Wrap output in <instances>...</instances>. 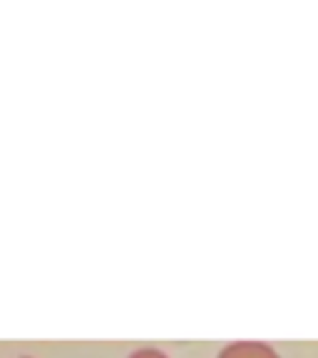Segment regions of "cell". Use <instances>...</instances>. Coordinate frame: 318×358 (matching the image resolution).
I'll return each instance as SVG.
<instances>
[{"label":"cell","instance_id":"1","mask_svg":"<svg viewBox=\"0 0 318 358\" xmlns=\"http://www.w3.org/2000/svg\"><path fill=\"white\" fill-rule=\"evenodd\" d=\"M219 358H279V353L261 341H236L224 348Z\"/></svg>","mask_w":318,"mask_h":358},{"label":"cell","instance_id":"2","mask_svg":"<svg viewBox=\"0 0 318 358\" xmlns=\"http://www.w3.org/2000/svg\"><path fill=\"white\" fill-rule=\"evenodd\" d=\"M129 358H169V356L162 351H157V348H142V351L132 353Z\"/></svg>","mask_w":318,"mask_h":358},{"label":"cell","instance_id":"3","mask_svg":"<svg viewBox=\"0 0 318 358\" xmlns=\"http://www.w3.org/2000/svg\"><path fill=\"white\" fill-rule=\"evenodd\" d=\"M25 358H28V356H25Z\"/></svg>","mask_w":318,"mask_h":358}]
</instances>
